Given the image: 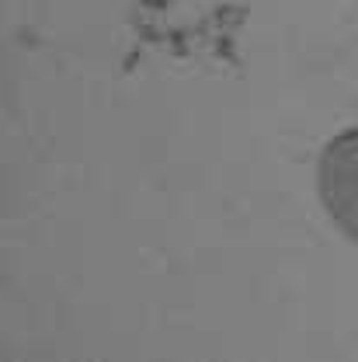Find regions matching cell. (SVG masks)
Returning a JSON list of instances; mask_svg holds the SVG:
<instances>
[{"label": "cell", "instance_id": "obj_1", "mask_svg": "<svg viewBox=\"0 0 358 362\" xmlns=\"http://www.w3.org/2000/svg\"><path fill=\"white\" fill-rule=\"evenodd\" d=\"M320 206L352 244H358V126L334 133L316 160Z\"/></svg>", "mask_w": 358, "mask_h": 362}]
</instances>
